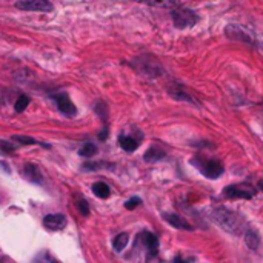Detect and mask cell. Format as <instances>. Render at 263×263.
Masks as SVG:
<instances>
[{
    "label": "cell",
    "instance_id": "cell-12",
    "mask_svg": "<svg viewBox=\"0 0 263 263\" xmlns=\"http://www.w3.org/2000/svg\"><path fill=\"white\" fill-rule=\"evenodd\" d=\"M134 2L150 5V6H160V8H174L180 4V0H134Z\"/></svg>",
    "mask_w": 263,
    "mask_h": 263
},
{
    "label": "cell",
    "instance_id": "cell-21",
    "mask_svg": "<svg viewBox=\"0 0 263 263\" xmlns=\"http://www.w3.org/2000/svg\"><path fill=\"white\" fill-rule=\"evenodd\" d=\"M142 204V198L140 197H132V198H130L126 204H125V208L126 210H134V208H137L138 205Z\"/></svg>",
    "mask_w": 263,
    "mask_h": 263
},
{
    "label": "cell",
    "instance_id": "cell-11",
    "mask_svg": "<svg viewBox=\"0 0 263 263\" xmlns=\"http://www.w3.org/2000/svg\"><path fill=\"white\" fill-rule=\"evenodd\" d=\"M142 240H144V245L146 246V250L150 251V254L154 257L157 254V250H158V240H157V237L152 232L145 231L144 234H142Z\"/></svg>",
    "mask_w": 263,
    "mask_h": 263
},
{
    "label": "cell",
    "instance_id": "cell-4",
    "mask_svg": "<svg viewBox=\"0 0 263 263\" xmlns=\"http://www.w3.org/2000/svg\"><path fill=\"white\" fill-rule=\"evenodd\" d=\"M225 196L228 198H245L251 200L256 196V188L250 184H238L225 188Z\"/></svg>",
    "mask_w": 263,
    "mask_h": 263
},
{
    "label": "cell",
    "instance_id": "cell-1",
    "mask_svg": "<svg viewBox=\"0 0 263 263\" xmlns=\"http://www.w3.org/2000/svg\"><path fill=\"white\" fill-rule=\"evenodd\" d=\"M212 218L216 224L231 234H240L245 230V220L240 214L225 208V206H218L212 211Z\"/></svg>",
    "mask_w": 263,
    "mask_h": 263
},
{
    "label": "cell",
    "instance_id": "cell-2",
    "mask_svg": "<svg viewBox=\"0 0 263 263\" xmlns=\"http://www.w3.org/2000/svg\"><path fill=\"white\" fill-rule=\"evenodd\" d=\"M191 164L204 174L205 177L214 180V178H218L222 174L225 172V166L222 165L220 160H216V158H208V157H204V156H197L191 160Z\"/></svg>",
    "mask_w": 263,
    "mask_h": 263
},
{
    "label": "cell",
    "instance_id": "cell-9",
    "mask_svg": "<svg viewBox=\"0 0 263 263\" xmlns=\"http://www.w3.org/2000/svg\"><path fill=\"white\" fill-rule=\"evenodd\" d=\"M164 218L168 222L171 226H174L177 230H185V231H191L192 230V226L188 224V222L184 217H182V216H178V214L166 212V214H164Z\"/></svg>",
    "mask_w": 263,
    "mask_h": 263
},
{
    "label": "cell",
    "instance_id": "cell-6",
    "mask_svg": "<svg viewBox=\"0 0 263 263\" xmlns=\"http://www.w3.org/2000/svg\"><path fill=\"white\" fill-rule=\"evenodd\" d=\"M16 8L25 11H42V12L52 11V5L48 0H18L16 4Z\"/></svg>",
    "mask_w": 263,
    "mask_h": 263
},
{
    "label": "cell",
    "instance_id": "cell-25",
    "mask_svg": "<svg viewBox=\"0 0 263 263\" xmlns=\"http://www.w3.org/2000/svg\"><path fill=\"white\" fill-rule=\"evenodd\" d=\"M258 190H262V191H263V178L258 182Z\"/></svg>",
    "mask_w": 263,
    "mask_h": 263
},
{
    "label": "cell",
    "instance_id": "cell-7",
    "mask_svg": "<svg viewBox=\"0 0 263 263\" xmlns=\"http://www.w3.org/2000/svg\"><path fill=\"white\" fill-rule=\"evenodd\" d=\"M52 98L56 100L57 108H58V111L62 112V114H65V116H68V117H72V116L77 112V110H76L74 104H72L71 100H70L68 94L62 92V94L52 96Z\"/></svg>",
    "mask_w": 263,
    "mask_h": 263
},
{
    "label": "cell",
    "instance_id": "cell-20",
    "mask_svg": "<svg viewBox=\"0 0 263 263\" xmlns=\"http://www.w3.org/2000/svg\"><path fill=\"white\" fill-rule=\"evenodd\" d=\"M172 94V97L174 98H177V100H185V102H192V97L191 96H188L185 91H178V92H171Z\"/></svg>",
    "mask_w": 263,
    "mask_h": 263
},
{
    "label": "cell",
    "instance_id": "cell-14",
    "mask_svg": "<svg viewBox=\"0 0 263 263\" xmlns=\"http://www.w3.org/2000/svg\"><path fill=\"white\" fill-rule=\"evenodd\" d=\"M120 146H122L125 151L128 152H132L138 148V142L134 138V137H130V136H120Z\"/></svg>",
    "mask_w": 263,
    "mask_h": 263
},
{
    "label": "cell",
    "instance_id": "cell-23",
    "mask_svg": "<svg viewBox=\"0 0 263 263\" xmlns=\"http://www.w3.org/2000/svg\"><path fill=\"white\" fill-rule=\"evenodd\" d=\"M77 205H78V210H80V212H82L84 216H88V214H90V206H88V204H86L85 200H80Z\"/></svg>",
    "mask_w": 263,
    "mask_h": 263
},
{
    "label": "cell",
    "instance_id": "cell-18",
    "mask_svg": "<svg viewBox=\"0 0 263 263\" xmlns=\"http://www.w3.org/2000/svg\"><path fill=\"white\" fill-rule=\"evenodd\" d=\"M28 105H30V97H28V96H20V97L16 100L14 108H16L17 112H24V111L26 110Z\"/></svg>",
    "mask_w": 263,
    "mask_h": 263
},
{
    "label": "cell",
    "instance_id": "cell-17",
    "mask_svg": "<svg viewBox=\"0 0 263 263\" xmlns=\"http://www.w3.org/2000/svg\"><path fill=\"white\" fill-rule=\"evenodd\" d=\"M128 234L126 232H122V234H118L116 238H114V244H112V246H114V250L117 251V252H120V251H124L125 250V246L128 245Z\"/></svg>",
    "mask_w": 263,
    "mask_h": 263
},
{
    "label": "cell",
    "instance_id": "cell-13",
    "mask_svg": "<svg viewBox=\"0 0 263 263\" xmlns=\"http://www.w3.org/2000/svg\"><path fill=\"white\" fill-rule=\"evenodd\" d=\"M245 244H246V246L250 250L256 251L258 248V245H260L258 234L256 231H252V230H246V232H245Z\"/></svg>",
    "mask_w": 263,
    "mask_h": 263
},
{
    "label": "cell",
    "instance_id": "cell-22",
    "mask_svg": "<svg viewBox=\"0 0 263 263\" xmlns=\"http://www.w3.org/2000/svg\"><path fill=\"white\" fill-rule=\"evenodd\" d=\"M14 140L20 142V144H26V145H36V144H38L37 140H34L31 137H24V136H16Z\"/></svg>",
    "mask_w": 263,
    "mask_h": 263
},
{
    "label": "cell",
    "instance_id": "cell-19",
    "mask_svg": "<svg viewBox=\"0 0 263 263\" xmlns=\"http://www.w3.org/2000/svg\"><path fill=\"white\" fill-rule=\"evenodd\" d=\"M96 152H97V148H96V145H92V144H86L82 150L78 151V154L84 156V157H92Z\"/></svg>",
    "mask_w": 263,
    "mask_h": 263
},
{
    "label": "cell",
    "instance_id": "cell-10",
    "mask_svg": "<svg viewBox=\"0 0 263 263\" xmlns=\"http://www.w3.org/2000/svg\"><path fill=\"white\" fill-rule=\"evenodd\" d=\"M24 176L26 180L32 182V184H42L44 182V177H42V172H40V170L37 168V165L34 164H26L25 168H24Z\"/></svg>",
    "mask_w": 263,
    "mask_h": 263
},
{
    "label": "cell",
    "instance_id": "cell-16",
    "mask_svg": "<svg viewBox=\"0 0 263 263\" xmlns=\"http://www.w3.org/2000/svg\"><path fill=\"white\" fill-rule=\"evenodd\" d=\"M165 157V152L162 151V150H158V148H150L146 152H145V156H144V158H145V162H157V160H160V158H164Z\"/></svg>",
    "mask_w": 263,
    "mask_h": 263
},
{
    "label": "cell",
    "instance_id": "cell-8",
    "mask_svg": "<svg viewBox=\"0 0 263 263\" xmlns=\"http://www.w3.org/2000/svg\"><path fill=\"white\" fill-rule=\"evenodd\" d=\"M44 226L50 231H60L66 226V217L64 214H50L44 218Z\"/></svg>",
    "mask_w": 263,
    "mask_h": 263
},
{
    "label": "cell",
    "instance_id": "cell-15",
    "mask_svg": "<svg viewBox=\"0 0 263 263\" xmlns=\"http://www.w3.org/2000/svg\"><path fill=\"white\" fill-rule=\"evenodd\" d=\"M92 192L94 196H97L98 198H108L110 197V186L105 184V182H97V184L92 185Z\"/></svg>",
    "mask_w": 263,
    "mask_h": 263
},
{
    "label": "cell",
    "instance_id": "cell-5",
    "mask_svg": "<svg viewBox=\"0 0 263 263\" xmlns=\"http://www.w3.org/2000/svg\"><path fill=\"white\" fill-rule=\"evenodd\" d=\"M225 34L231 40H236V42H244V44H248V45H254V37L244 26L231 24L225 28Z\"/></svg>",
    "mask_w": 263,
    "mask_h": 263
},
{
    "label": "cell",
    "instance_id": "cell-24",
    "mask_svg": "<svg viewBox=\"0 0 263 263\" xmlns=\"http://www.w3.org/2000/svg\"><path fill=\"white\" fill-rule=\"evenodd\" d=\"M106 134H108V131L105 130V131H104L102 134H100V136H98V138H100V140H105V138H106Z\"/></svg>",
    "mask_w": 263,
    "mask_h": 263
},
{
    "label": "cell",
    "instance_id": "cell-3",
    "mask_svg": "<svg viewBox=\"0 0 263 263\" xmlns=\"http://www.w3.org/2000/svg\"><path fill=\"white\" fill-rule=\"evenodd\" d=\"M172 22H174V26L178 28V30H185V28H191L194 26L197 22H198V16L190 10V8H184V6H178L172 12Z\"/></svg>",
    "mask_w": 263,
    "mask_h": 263
}]
</instances>
